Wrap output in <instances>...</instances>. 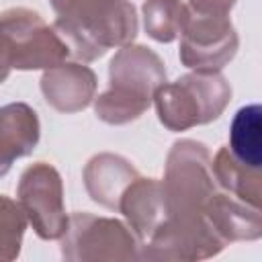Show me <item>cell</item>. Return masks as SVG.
<instances>
[{
    "label": "cell",
    "mask_w": 262,
    "mask_h": 262,
    "mask_svg": "<svg viewBox=\"0 0 262 262\" xmlns=\"http://www.w3.org/2000/svg\"><path fill=\"white\" fill-rule=\"evenodd\" d=\"M117 211L123 213L139 244H145L168 217L162 182L158 178L137 176L121 194Z\"/></svg>",
    "instance_id": "cell-11"
},
{
    "label": "cell",
    "mask_w": 262,
    "mask_h": 262,
    "mask_svg": "<svg viewBox=\"0 0 262 262\" xmlns=\"http://www.w3.org/2000/svg\"><path fill=\"white\" fill-rule=\"evenodd\" d=\"M229 246L205 215L166 217V221L139 246V260H207Z\"/></svg>",
    "instance_id": "cell-9"
},
{
    "label": "cell",
    "mask_w": 262,
    "mask_h": 262,
    "mask_svg": "<svg viewBox=\"0 0 262 262\" xmlns=\"http://www.w3.org/2000/svg\"><path fill=\"white\" fill-rule=\"evenodd\" d=\"M143 29L158 43H172L180 37L188 16V6L182 0H145L141 6Z\"/></svg>",
    "instance_id": "cell-17"
},
{
    "label": "cell",
    "mask_w": 262,
    "mask_h": 262,
    "mask_svg": "<svg viewBox=\"0 0 262 262\" xmlns=\"http://www.w3.org/2000/svg\"><path fill=\"white\" fill-rule=\"evenodd\" d=\"M16 201L33 231L53 242L66 233L68 213L63 205V182L59 172L47 162L27 166L18 178Z\"/></svg>",
    "instance_id": "cell-7"
},
{
    "label": "cell",
    "mask_w": 262,
    "mask_h": 262,
    "mask_svg": "<svg viewBox=\"0 0 262 262\" xmlns=\"http://www.w3.org/2000/svg\"><path fill=\"white\" fill-rule=\"evenodd\" d=\"M205 217L227 244L254 242L262 235L260 209L239 201L237 196L221 188L209 199L205 207Z\"/></svg>",
    "instance_id": "cell-14"
},
{
    "label": "cell",
    "mask_w": 262,
    "mask_h": 262,
    "mask_svg": "<svg viewBox=\"0 0 262 262\" xmlns=\"http://www.w3.org/2000/svg\"><path fill=\"white\" fill-rule=\"evenodd\" d=\"M61 239V258L68 262L139 260V239L131 227L115 217L92 213L68 215Z\"/></svg>",
    "instance_id": "cell-5"
},
{
    "label": "cell",
    "mask_w": 262,
    "mask_h": 262,
    "mask_svg": "<svg viewBox=\"0 0 262 262\" xmlns=\"http://www.w3.org/2000/svg\"><path fill=\"white\" fill-rule=\"evenodd\" d=\"M45 102L57 113L72 115L84 111L96 96V74L82 61H61L43 70L39 80Z\"/></svg>",
    "instance_id": "cell-10"
},
{
    "label": "cell",
    "mask_w": 262,
    "mask_h": 262,
    "mask_svg": "<svg viewBox=\"0 0 262 262\" xmlns=\"http://www.w3.org/2000/svg\"><path fill=\"white\" fill-rule=\"evenodd\" d=\"M12 72V66H10V55H8V47H6V41L0 33V84L10 76Z\"/></svg>",
    "instance_id": "cell-20"
},
{
    "label": "cell",
    "mask_w": 262,
    "mask_h": 262,
    "mask_svg": "<svg viewBox=\"0 0 262 262\" xmlns=\"http://www.w3.org/2000/svg\"><path fill=\"white\" fill-rule=\"evenodd\" d=\"M25 229H27V217L18 201L0 194V262L18 258Z\"/></svg>",
    "instance_id": "cell-18"
},
{
    "label": "cell",
    "mask_w": 262,
    "mask_h": 262,
    "mask_svg": "<svg viewBox=\"0 0 262 262\" xmlns=\"http://www.w3.org/2000/svg\"><path fill=\"white\" fill-rule=\"evenodd\" d=\"M237 0H188L186 6L196 12H209V14H229V10L235 6Z\"/></svg>",
    "instance_id": "cell-19"
},
{
    "label": "cell",
    "mask_w": 262,
    "mask_h": 262,
    "mask_svg": "<svg viewBox=\"0 0 262 262\" xmlns=\"http://www.w3.org/2000/svg\"><path fill=\"white\" fill-rule=\"evenodd\" d=\"M53 29L70 55L82 63L102 57L108 49L133 43L139 31L131 0H49Z\"/></svg>",
    "instance_id": "cell-1"
},
{
    "label": "cell",
    "mask_w": 262,
    "mask_h": 262,
    "mask_svg": "<svg viewBox=\"0 0 262 262\" xmlns=\"http://www.w3.org/2000/svg\"><path fill=\"white\" fill-rule=\"evenodd\" d=\"M229 102L231 86L221 72H190L154 94L160 123L176 133L217 121Z\"/></svg>",
    "instance_id": "cell-3"
},
{
    "label": "cell",
    "mask_w": 262,
    "mask_h": 262,
    "mask_svg": "<svg viewBox=\"0 0 262 262\" xmlns=\"http://www.w3.org/2000/svg\"><path fill=\"white\" fill-rule=\"evenodd\" d=\"M239 37L229 14H209L188 8L180 33L178 57L192 72H221L237 53Z\"/></svg>",
    "instance_id": "cell-8"
},
{
    "label": "cell",
    "mask_w": 262,
    "mask_h": 262,
    "mask_svg": "<svg viewBox=\"0 0 262 262\" xmlns=\"http://www.w3.org/2000/svg\"><path fill=\"white\" fill-rule=\"evenodd\" d=\"M160 182L168 217L205 215L209 199L219 190L211 170V154L196 139L172 143L166 156L164 180Z\"/></svg>",
    "instance_id": "cell-4"
},
{
    "label": "cell",
    "mask_w": 262,
    "mask_h": 262,
    "mask_svg": "<svg viewBox=\"0 0 262 262\" xmlns=\"http://www.w3.org/2000/svg\"><path fill=\"white\" fill-rule=\"evenodd\" d=\"M0 33L6 41L12 70H47L66 61V43L43 16L31 8L14 6L0 12Z\"/></svg>",
    "instance_id": "cell-6"
},
{
    "label": "cell",
    "mask_w": 262,
    "mask_h": 262,
    "mask_svg": "<svg viewBox=\"0 0 262 262\" xmlns=\"http://www.w3.org/2000/svg\"><path fill=\"white\" fill-rule=\"evenodd\" d=\"M39 137V117L27 102L0 106V178L8 174L14 160L35 151Z\"/></svg>",
    "instance_id": "cell-13"
},
{
    "label": "cell",
    "mask_w": 262,
    "mask_h": 262,
    "mask_svg": "<svg viewBox=\"0 0 262 262\" xmlns=\"http://www.w3.org/2000/svg\"><path fill=\"white\" fill-rule=\"evenodd\" d=\"M262 108L260 104L242 106L229 125V151L252 168L262 166Z\"/></svg>",
    "instance_id": "cell-16"
},
{
    "label": "cell",
    "mask_w": 262,
    "mask_h": 262,
    "mask_svg": "<svg viewBox=\"0 0 262 262\" xmlns=\"http://www.w3.org/2000/svg\"><path fill=\"white\" fill-rule=\"evenodd\" d=\"M162 84H166L162 57L145 45H123L108 63V88L92 100L94 115L106 125H127L149 108Z\"/></svg>",
    "instance_id": "cell-2"
},
{
    "label": "cell",
    "mask_w": 262,
    "mask_h": 262,
    "mask_svg": "<svg viewBox=\"0 0 262 262\" xmlns=\"http://www.w3.org/2000/svg\"><path fill=\"white\" fill-rule=\"evenodd\" d=\"M137 176L139 172L127 158L111 151L92 156L82 172L88 196L111 211L119 209L121 194Z\"/></svg>",
    "instance_id": "cell-12"
},
{
    "label": "cell",
    "mask_w": 262,
    "mask_h": 262,
    "mask_svg": "<svg viewBox=\"0 0 262 262\" xmlns=\"http://www.w3.org/2000/svg\"><path fill=\"white\" fill-rule=\"evenodd\" d=\"M211 170H213L215 182L221 190L260 209V199H262L260 168H252V166L239 162L229 151V147L223 145L217 149L215 158H211Z\"/></svg>",
    "instance_id": "cell-15"
}]
</instances>
